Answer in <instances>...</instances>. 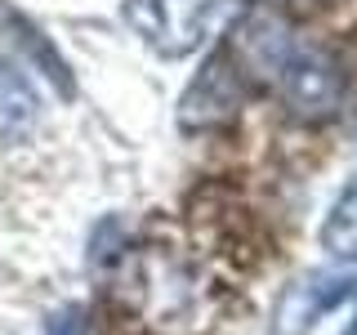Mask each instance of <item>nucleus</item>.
Here are the masks:
<instances>
[{
	"label": "nucleus",
	"mask_w": 357,
	"mask_h": 335,
	"mask_svg": "<svg viewBox=\"0 0 357 335\" xmlns=\"http://www.w3.org/2000/svg\"><path fill=\"white\" fill-rule=\"evenodd\" d=\"M232 59L245 76H259L277 89V98L304 121H326L344 107L349 76L326 50L308 45L295 27L273 9H250L228 40Z\"/></svg>",
	"instance_id": "1"
},
{
	"label": "nucleus",
	"mask_w": 357,
	"mask_h": 335,
	"mask_svg": "<svg viewBox=\"0 0 357 335\" xmlns=\"http://www.w3.org/2000/svg\"><path fill=\"white\" fill-rule=\"evenodd\" d=\"M245 89H250V76L241 72V63L223 45L215 59H206V67L192 76L183 103H178V126L183 130H215V126L237 121V112L245 103Z\"/></svg>",
	"instance_id": "2"
},
{
	"label": "nucleus",
	"mask_w": 357,
	"mask_h": 335,
	"mask_svg": "<svg viewBox=\"0 0 357 335\" xmlns=\"http://www.w3.org/2000/svg\"><path fill=\"white\" fill-rule=\"evenodd\" d=\"M126 22L161 59H183L206 40L210 0H126Z\"/></svg>",
	"instance_id": "3"
},
{
	"label": "nucleus",
	"mask_w": 357,
	"mask_h": 335,
	"mask_svg": "<svg viewBox=\"0 0 357 335\" xmlns=\"http://www.w3.org/2000/svg\"><path fill=\"white\" fill-rule=\"evenodd\" d=\"M344 299H357V277H304V282L286 286L277 299V335H308L321 313H331Z\"/></svg>",
	"instance_id": "4"
},
{
	"label": "nucleus",
	"mask_w": 357,
	"mask_h": 335,
	"mask_svg": "<svg viewBox=\"0 0 357 335\" xmlns=\"http://www.w3.org/2000/svg\"><path fill=\"white\" fill-rule=\"evenodd\" d=\"M36 112H40V103L31 94V85L0 59V148L27 139L36 130Z\"/></svg>",
	"instance_id": "5"
},
{
	"label": "nucleus",
	"mask_w": 357,
	"mask_h": 335,
	"mask_svg": "<svg viewBox=\"0 0 357 335\" xmlns=\"http://www.w3.org/2000/svg\"><path fill=\"white\" fill-rule=\"evenodd\" d=\"M0 22H5L9 36H14L22 50H27V59H36V63H40V72L50 76V85L59 89L63 98H72V94H76L72 72H67V63L59 59V50H54V45L45 40V31H40V27H31V22L22 18V14H14V9H5V5H0Z\"/></svg>",
	"instance_id": "6"
},
{
	"label": "nucleus",
	"mask_w": 357,
	"mask_h": 335,
	"mask_svg": "<svg viewBox=\"0 0 357 335\" xmlns=\"http://www.w3.org/2000/svg\"><path fill=\"white\" fill-rule=\"evenodd\" d=\"M321 251L340 264H357V179L344 184V193L335 197L326 223H321Z\"/></svg>",
	"instance_id": "7"
},
{
	"label": "nucleus",
	"mask_w": 357,
	"mask_h": 335,
	"mask_svg": "<svg viewBox=\"0 0 357 335\" xmlns=\"http://www.w3.org/2000/svg\"><path fill=\"white\" fill-rule=\"evenodd\" d=\"M45 335H94V331H89L85 308H63V313H54V318H50Z\"/></svg>",
	"instance_id": "8"
}]
</instances>
